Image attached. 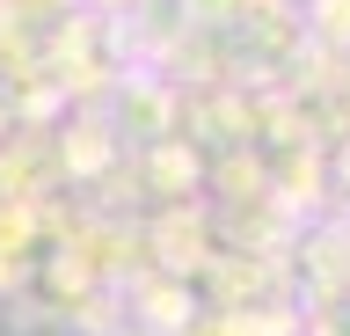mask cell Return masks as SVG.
Instances as JSON below:
<instances>
[{
  "instance_id": "cell-9",
  "label": "cell",
  "mask_w": 350,
  "mask_h": 336,
  "mask_svg": "<svg viewBox=\"0 0 350 336\" xmlns=\"http://www.w3.org/2000/svg\"><path fill=\"white\" fill-rule=\"evenodd\" d=\"M44 322L37 314H29V300H22V292H0V336H37Z\"/></svg>"
},
{
  "instance_id": "cell-7",
  "label": "cell",
  "mask_w": 350,
  "mask_h": 336,
  "mask_svg": "<svg viewBox=\"0 0 350 336\" xmlns=\"http://www.w3.org/2000/svg\"><path fill=\"white\" fill-rule=\"evenodd\" d=\"M226 329H234V336H306V307L292 300V292H278V300L234 307V314H226Z\"/></svg>"
},
{
  "instance_id": "cell-2",
  "label": "cell",
  "mask_w": 350,
  "mask_h": 336,
  "mask_svg": "<svg viewBox=\"0 0 350 336\" xmlns=\"http://www.w3.org/2000/svg\"><path fill=\"white\" fill-rule=\"evenodd\" d=\"M284 285L299 307H328L350 300V220H314L284 248Z\"/></svg>"
},
{
  "instance_id": "cell-5",
  "label": "cell",
  "mask_w": 350,
  "mask_h": 336,
  "mask_svg": "<svg viewBox=\"0 0 350 336\" xmlns=\"http://www.w3.org/2000/svg\"><path fill=\"white\" fill-rule=\"evenodd\" d=\"M131 168H139L146 205L161 212V205H190V198H204V168H212V161L197 154L190 139H161V146H146V154H131Z\"/></svg>"
},
{
  "instance_id": "cell-10",
  "label": "cell",
  "mask_w": 350,
  "mask_h": 336,
  "mask_svg": "<svg viewBox=\"0 0 350 336\" xmlns=\"http://www.w3.org/2000/svg\"><path fill=\"white\" fill-rule=\"evenodd\" d=\"M306 336H350V300H328V307H306Z\"/></svg>"
},
{
  "instance_id": "cell-14",
  "label": "cell",
  "mask_w": 350,
  "mask_h": 336,
  "mask_svg": "<svg viewBox=\"0 0 350 336\" xmlns=\"http://www.w3.org/2000/svg\"><path fill=\"white\" fill-rule=\"evenodd\" d=\"M81 8H95V15H131L139 0H81Z\"/></svg>"
},
{
  "instance_id": "cell-6",
  "label": "cell",
  "mask_w": 350,
  "mask_h": 336,
  "mask_svg": "<svg viewBox=\"0 0 350 336\" xmlns=\"http://www.w3.org/2000/svg\"><path fill=\"white\" fill-rule=\"evenodd\" d=\"M124 314L146 322L153 336H175L190 314H204V300H197V285L175 278V270H139V278L124 285Z\"/></svg>"
},
{
  "instance_id": "cell-11",
  "label": "cell",
  "mask_w": 350,
  "mask_h": 336,
  "mask_svg": "<svg viewBox=\"0 0 350 336\" xmlns=\"http://www.w3.org/2000/svg\"><path fill=\"white\" fill-rule=\"evenodd\" d=\"M175 336H234V329H226V314H190Z\"/></svg>"
},
{
  "instance_id": "cell-15",
  "label": "cell",
  "mask_w": 350,
  "mask_h": 336,
  "mask_svg": "<svg viewBox=\"0 0 350 336\" xmlns=\"http://www.w3.org/2000/svg\"><path fill=\"white\" fill-rule=\"evenodd\" d=\"M109 336H153V329H146V322H124V329H109Z\"/></svg>"
},
{
  "instance_id": "cell-3",
  "label": "cell",
  "mask_w": 350,
  "mask_h": 336,
  "mask_svg": "<svg viewBox=\"0 0 350 336\" xmlns=\"http://www.w3.org/2000/svg\"><path fill=\"white\" fill-rule=\"evenodd\" d=\"M175 103H183V88H175L161 66H131L117 88H109L103 117L117 125V139H124L131 154H146V146H161V139H175Z\"/></svg>"
},
{
  "instance_id": "cell-13",
  "label": "cell",
  "mask_w": 350,
  "mask_h": 336,
  "mask_svg": "<svg viewBox=\"0 0 350 336\" xmlns=\"http://www.w3.org/2000/svg\"><path fill=\"white\" fill-rule=\"evenodd\" d=\"M15 125V88H8V73H0V132Z\"/></svg>"
},
{
  "instance_id": "cell-8",
  "label": "cell",
  "mask_w": 350,
  "mask_h": 336,
  "mask_svg": "<svg viewBox=\"0 0 350 336\" xmlns=\"http://www.w3.org/2000/svg\"><path fill=\"white\" fill-rule=\"evenodd\" d=\"M306 44L350 59V0H306Z\"/></svg>"
},
{
  "instance_id": "cell-12",
  "label": "cell",
  "mask_w": 350,
  "mask_h": 336,
  "mask_svg": "<svg viewBox=\"0 0 350 336\" xmlns=\"http://www.w3.org/2000/svg\"><path fill=\"white\" fill-rule=\"evenodd\" d=\"M8 205H22V176L8 168V154H0V212H8Z\"/></svg>"
},
{
  "instance_id": "cell-1",
  "label": "cell",
  "mask_w": 350,
  "mask_h": 336,
  "mask_svg": "<svg viewBox=\"0 0 350 336\" xmlns=\"http://www.w3.org/2000/svg\"><path fill=\"white\" fill-rule=\"evenodd\" d=\"M44 66L59 73L66 110H103L109 88L139 66V59H131V29H124V15L73 8V15L59 23V37H51V51H44Z\"/></svg>"
},
{
  "instance_id": "cell-4",
  "label": "cell",
  "mask_w": 350,
  "mask_h": 336,
  "mask_svg": "<svg viewBox=\"0 0 350 336\" xmlns=\"http://www.w3.org/2000/svg\"><path fill=\"white\" fill-rule=\"evenodd\" d=\"M124 154H131V146L117 139V125H109L103 110H66V117H59V168H66V183H73V190L103 183Z\"/></svg>"
}]
</instances>
